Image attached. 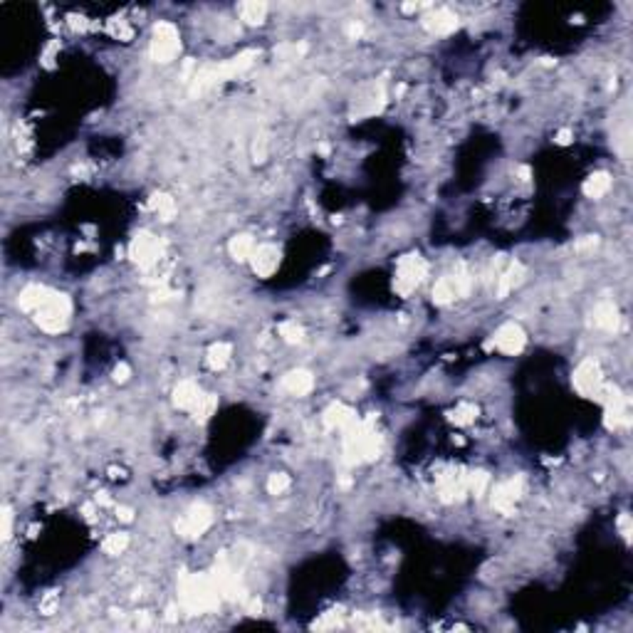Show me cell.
Here are the masks:
<instances>
[{"instance_id":"cell-1","label":"cell","mask_w":633,"mask_h":633,"mask_svg":"<svg viewBox=\"0 0 633 633\" xmlns=\"http://www.w3.org/2000/svg\"><path fill=\"white\" fill-rule=\"evenodd\" d=\"M344 433V463L346 465H356V463H367L379 458L381 453V438H379L376 428L372 421L356 418L349 428L341 430Z\"/></svg>"},{"instance_id":"cell-2","label":"cell","mask_w":633,"mask_h":633,"mask_svg":"<svg viewBox=\"0 0 633 633\" xmlns=\"http://www.w3.org/2000/svg\"><path fill=\"white\" fill-rule=\"evenodd\" d=\"M220 601V589L213 576L193 574L181 581V604L193 613H205Z\"/></svg>"},{"instance_id":"cell-3","label":"cell","mask_w":633,"mask_h":633,"mask_svg":"<svg viewBox=\"0 0 633 633\" xmlns=\"http://www.w3.org/2000/svg\"><path fill=\"white\" fill-rule=\"evenodd\" d=\"M69 317H72V302L67 294L53 292L50 299L35 312V325L48 334H60L67 329Z\"/></svg>"},{"instance_id":"cell-4","label":"cell","mask_w":633,"mask_h":633,"mask_svg":"<svg viewBox=\"0 0 633 633\" xmlns=\"http://www.w3.org/2000/svg\"><path fill=\"white\" fill-rule=\"evenodd\" d=\"M181 53V35L178 27L168 20H161L154 27L151 45H149V55L154 62H173Z\"/></svg>"},{"instance_id":"cell-5","label":"cell","mask_w":633,"mask_h":633,"mask_svg":"<svg viewBox=\"0 0 633 633\" xmlns=\"http://www.w3.org/2000/svg\"><path fill=\"white\" fill-rule=\"evenodd\" d=\"M426 273H428V265L423 262L421 255H406L398 260L396 267V278H393V290L403 297H409L421 283H423Z\"/></svg>"},{"instance_id":"cell-6","label":"cell","mask_w":633,"mask_h":633,"mask_svg":"<svg viewBox=\"0 0 633 633\" xmlns=\"http://www.w3.org/2000/svg\"><path fill=\"white\" fill-rule=\"evenodd\" d=\"M129 257L137 262L142 270H151L158 260L163 257V243L151 233H139L134 240L129 243Z\"/></svg>"},{"instance_id":"cell-7","label":"cell","mask_w":633,"mask_h":633,"mask_svg":"<svg viewBox=\"0 0 633 633\" xmlns=\"http://www.w3.org/2000/svg\"><path fill=\"white\" fill-rule=\"evenodd\" d=\"M571 383H574L576 393L586 398H599L604 388V374L601 367H599L594 359L581 361L579 367L574 369V376H571Z\"/></svg>"},{"instance_id":"cell-8","label":"cell","mask_w":633,"mask_h":633,"mask_svg":"<svg viewBox=\"0 0 633 633\" xmlns=\"http://www.w3.org/2000/svg\"><path fill=\"white\" fill-rule=\"evenodd\" d=\"M210 524H213V510H210L208 505H193V508L176 522V529L181 537L193 539V537H200Z\"/></svg>"},{"instance_id":"cell-9","label":"cell","mask_w":633,"mask_h":633,"mask_svg":"<svg viewBox=\"0 0 633 633\" xmlns=\"http://www.w3.org/2000/svg\"><path fill=\"white\" fill-rule=\"evenodd\" d=\"M524 344H527V336H524L522 327L515 325V322H508V325L500 327L492 334V341H490L492 349H497L500 354H508V356L519 354L524 349Z\"/></svg>"},{"instance_id":"cell-10","label":"cell","mask_w":633,"mask_h":633,"mask_svg":"<svg viewBox=\"0 0 633 633\" xmlns=\"http://www.w3.org/2000/svg\"><path fill=\"white\" fill-rule=\"evenodd\" d=\"M280 262H283V252L275 245H257V250L250 257V267L257 278H273Z\"/></svg>"},{"instance_id":"cell-11","label":"cell","mask_w":633,"mask_h":633,"mask_svg":"<svg viewBox=\"0 0 633 633\" xmlns=\"http://www.w3.org/2000/svg\"><path fill=\"white\" fill-rule=\"evenodd\" d=\"M522 490H524V480L519 475L500 482V485L492 490V508L500 510V512H512L515 503L519 500Z\"/></svg>"},{"instance_id":"cell-12","label":"cell","mask_w":633,"mask_h":633,"mask_svg":"<svg viewBox=\"0 0 633 633\" xmlns=\"http://www.w3.org/2000/svg\"><path fill=\"white\" fill-rule=\"evenodd\" d=\"M458 15L448 8H435L428 15H423V27L430 32V35H450V32L458 30Z\"/></svg>"},{"instance_id":"cell-13","label":"cell","mask_w":633,"mask_h":633,"mask_svg":"<svg viewBox=\"0 0 633 633\" xmlns=\"http://www.w3.org/2000/svg\"><path fill=\"white\" fill-rule=\"evenodd\" d=\"M255 57H257L255 50H245V53L236 55V57L225 60V62H220L218 67H213L215 69V79H218V82H223V79L238 77V74H243L245 69H250V64L255 62Z\"/></svg>"},{"instance_id":"cell-14","label":"cell","mask_w":633,"mask_h":633,"mask_svg":"<svg viewBox=\"0 0 633 633\" xmlns=\"http://www.w3.org/2000/svg\"><path fill=\"white\" fill-rule=\"evenodd\" d=\"M205 393L200 391V386L196 381H178V386L173 388V403H176L178 409H184V411H193L196 406L200 403V398H203Z\"/></svg>"},{"instance_id":"cell-15","label":"cell","mask_w":633,"mask_h":633,"mask_svg":"<svg viewBox=\"0 0 633 633\" xmlns=\"http://www.w3.org/2000/svg\"><path fill=\"white\" fill-rule=\"evenodd\" d=\"M322 418H325V426L327 428H332V430H344V428H349L351 423H354L356 421V416H354V411L349 409V406H344V403H332L329 409L325 411V416H322Z\"/></svg>"},{"instance_id":"cell-16","label":"cell","mask_w":633,"mask_h":633,"mask_svg":"<svg viewBox=\"0 0 633 633\" xmlns=\"http://www.w3.org/2000/svg\"><path fill=\"white\" fill-rule=\"evenodd\" d=\"M50 294H53V290L42 287V285H27V287L20 292V297H18V304H20L22 312H32V314H35L37 309L42 307V304L48 302Z\"/></svg>"},{"instance_id":"cell-17","label":"cell","mask_w":633,"mask_h":633,"mask_svg":"<svg viewBox=\"0 0 633 633\" xmlns=\"http://www.w3.org/2000/svg\"><path fill=\"white\" fill-rule=\"evenodd\" d=\"M283 386H285V391H290L292 396H307V393L314 388V376L307 372V369H294V372H290L287 376L283 379Z\"/></svg>"},{"instance_id":"cell-18","label":"cell","mask_w":633,"mask_h":633,"mask_svg":"<svg viewBox=\"0 0 633 633\" xmlns=\"http://www.w3.org/2000/svg\"><path fill=\"white\" fill-rule=\"evenodd\" d=\"M594 327L604 332H616L618 329V309L613 302H599L592 312Z\"/></svg>"},{"instance_id":"cell-19","label":"cell","mask_w":633,"mask_h":633,"mask_svg":"<svg viewBox=\"0 0 633 633\" xmlns=\"http://www.w3.org/2000/svg\"><path fill=\"white\" fill-rule=\"evenodd\" d=\"M255 250H257L255 238L247 236V233L231 238V243H228V252H231V257L233 260H238V262H250V257H252V252Z\"/></svg>"},{"instance_id":"cell-20","label":"cell","mask_w":633,"mask_h":633,"mask_svg":"<svg viewBox=\"0 0 633 633\" xmlns=\"http://www.w3.org/2000/svg\"><path fill=\"white\" fill-rule=\"evenodd\" d=\"M611 186H613L611 176H608L606 171H597L586 178L581 191H584L586 198H601V196H606L608 191H611Z\"/></svg>"},{"instance_id":"cell-21","label":"cell","mask_w":633,"mask_h":633,"mask_svg":"<svg viewBox=\"0 0 633 633\" xmlns=\"http://www.w3.org/2000/svg\"><path fill=\"white\" fill-rule=\"evenodd\" d=\"M522 280H524V267L519 265V262H512V265L505 270L503 278L497 280V294H500V297H508L515 287L522 285Z\"/></svg>"},{"instance_id":"cell-22","label":"cell","mask_w":633,"mask_h":633,"mask_svg":"<svg viewBox=\"0 0 633 633\" xmlns=\"http://www.w3.org/2000/svg\"><path fill=\"white\" fill-rule=\"evenodd\" d=\"M231 356H233V346L228 344V341H218V344H213L208 349L205 361H208V367L213 369V372H223V369L231 364Z\"/></svg>"},{"instance_id":"cell-23","label":"cell","mask_w":633,"mask_h":633,"mask_svg":"<svg viewBox=\"0 0 633 633\" xmlns=\"http://www.w3.org/2000/svg\"><path fill=\"white\" fill-rule=\"evenodd\" d=\"M238 13H240V18L247 25H262L267 18V3H262V0H247V3H243L238 8Z\"/></svg>"},{"instance_id":"cell-24","label":"cell","mask_w":633,"mask_h":633,"mask_svg":"<svg viewBox=\"0 0 633 633\" xmlns=\"http://www.w3.org/2000/svg\"><path fill=\"white\" fill-rule=\"evenodd\" d=\"M149 208H151L161 220H171L173 215H176V203H173V198L166 193H154L151 198H149Z\"/></svg>"},{"instance_id":"cell-25","label":"cell","mask_w":633,"mask_h":633,"mask_svg":"<svg viewBox=\"0 0 633 633\" xmlns=\"http://www.w3.org/2000/svg\"><path fill=\"white\" fill-rule=\"evenodd\" d=\"M456 297L458 294H456L453 283H450V278H440L438 283H435V287H433V302L435 304H450Z\"/></svg>"},{"instance_id":"cell-26","label":"cell","mask_w":633,"mask_h":633,"mask_svg":"<svg viewBox=\"0 0 633 633\" xmlns=\"http://www.w3.org/2000/svg\"><path fill=\"white\" fill-rule=\"evenodd\" d=\"M126 547H129V534L114 532V534H109V537L104 539V545H102V550H104L107 554L116 557V554H121V552H124Z\"/></svg>"},{"instance_id":"cell-27","label":"cell","mask_w":633,"mask_h":633,"mask_svg":"<svg viewBox=\"0 0 633 633\" xmlns=\"http://www.w3.org/2000/svg\"><path fill=\"white\" fill-rule=\"evenodd\" d=\"M475 418H477V409L472 403H461V406H456V411L450 414V421L456 426H470Z\"/></svg>"},{"instance_id":"cell-28","label":"cell","mask_w":633,"mask_h":633,"mask_svg":"<svg viewBox=\"0 0 633 633\" xmlns=\"http://www.w3.org/2000/svg\"><path fill=\"white\" fill-rule=\"evenodd\" d=\"M487 485H490V475L485 470H475L468 475V492H472L475 497H480L487 490Z\"/></svg>"},{"instance_id":"cell-29","label":"cell","mask_w":633,"mask_h":633,"mask_svg":"<svg viewBox=\"0 0 633 633\" xmlns=\"http://www.w3.org/2000/svg\"><path fill=\"white\" fill-rule=\"evenodd\" d=\"M278 332L287 344H299V341L304 339V329L297 325V322H283Z\"/></svg>"},{"instance_id":"cell-30","label":"cell","mask_w":633,"mask_h":633,"mask_svg":"<svg viewBox=\"0 0 633 633\" xmlns=\"http://www.w3.org/2000/svg\"><path fill=\"white\" fill-rule=\"evenodd\" d=\"M215 406H218V401H215V396H210V393H205L203 398H200V403L196 406L191 414L196 416V421H208L210 416H213Z\"/></svg>"},{"instance_id":"cell-31","label":"cell","mask_w":633,"mask_h":633,"mask_svg":"<svg viewBox=\"0 0 633 633\" xmlns=\"http://www.w3.org/2000/svg\"><path fill=\"white\" fill-rule=\"evenodd\" d=\"M287 487H290V477L285 472H273V475L267 477V492L270 495H283Z\"/></svg>"},{"instance_id":"cell-32","label":"cell","mask_w":633,"mask_h":633,"mask_svg":"<svg viewBox=\"0 0 633 633\" xmlns=\"http://www.w3.org/2000/svg\"><path fill=\"white\" fill-rule=\"evenodd\" d=\"M252 158H255L257 163H262L267 158V137H257L255 144H252Z\"/></svg>"},{"instance_id":"cell-33","label":"cell","mask_w":633,"mask_h":633,"mask_svg":"<svg viewBox=\"0 0 633 633\" xmlns=\"http://www.w3.org/2000/svg\"><path fill=\"white\" fill-rule=\"evenodd\" d=\"M111 35L119 37V40H131L134 30H131V27L126 25L124 20H114V22H111Z\"/></svg>"},{"instance_id":"cell-34","label":"cell","mask_w":633,"mask_h":633,"mask_svg":"<svg viewBox=\"0 0 633 633\" xmlns=\"http://www.w3.org/2000/svg\"><path fill=\"white\" fill-rule=\"evenodd\" d=\"M3 539H11L13 534V510L11 508H3Z\"/></svg>"},{"instance_id":"cell-35","label":"cell","mask_w":633,"mask_h":633,"mask_svg":"<svg viewBox=\"0 0 633 633\" xmlns=\"http://www.w3.org/2000/svg\"><path fill=\"white\" fill-rule=\"evenodd\" d=\"M129 376H131L129 364H124V361H121L119 367L114 369V381H116V383H124V381H129Z\"/></svg>"},{"instance_id":"cell-36","label":"cell","mask_w":633,"mask_h":633,"mask_svg":"<svg viewBox=\"0 0 633 633\" xmlns=\"http://www.w3.org/2000/svg\"><path fill=\"white\" fill-rule=\"evenodd\" d=\"M618 529H621V534L626 539H631V532H633V527H631V517H628L626 512L621 515V517H618Z\"/></svg>"},{"instance_id":"cell-37","label":"cell","mask_w":633,"mask_h":633,"mask_svg":"<svg viewBox=\"0 0 633 633\" xmlns=\"http://www.w3.org/2000/svg\"><path fill=\"white\" fill-rule=\"evenodd\" d=\"M597 243H599V240H597V238H594V236H586L584 240L576 243V247H579V250H592V247H597Z\"/></svg>"},{"instance_id":"cell-38","label":"cell","mask_w":633,"mask_h":633,"mask_svg":"<svg viewBox=\"0 0 633 633\" xmlns=\"http://www.w3.org/2000/svg\"><path fill=\"white\" fill-rule=\"evenodd\" d=\"M116 517H119L121 522H131V519H134V510H129V508H116Z\"/></svg>"},{"instance_id":"cell-39","label":"cell","mask_w":633,"mask_h":633,"mask_svg":"<svg viewBox=\"0 0 633 633\" xmlns=\"http://www.w3.org/2000/svg\"><path fill=\"white\" fill-rule=\"evenodd\" d=\"M418 8H421L418 3H406V6H401V11H403V13H416V11H418Z\"/></svg>"},{"instance_id":"cell-40","label":"cell","mask_w":633,"mask_h":633,"mask_svg":"<svg viewBox=\"0 0 633 633\" xmlns=\"http://www.w3.org/2000/svg\"><path fill=\"white\" fill-rule=\"evenodd\" d=\"M569 137H571L569 131H561L559 137H557V142H559V144H569V142H571V139H569Z\"/></svg>"}]
</instances>
